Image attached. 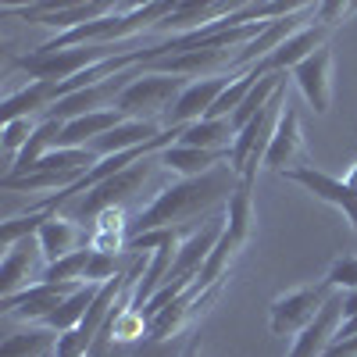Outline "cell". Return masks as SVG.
<instances>
[{
    "label": "cell",
    "instance_id": "obj_1",
    "mask_svg": "<svg viewBox=\"0 0 357 357\" xmlns=\"http://www.w3.org/2000/svg\"><path fill=\"white\" fill-rule=\"evenodd\" d=\"M240 186V175L232 172V165H218L207 175L197 178H178V183L165 186L151 204L136 215V222L129 225V240L154 229H168V225H197L190 218H207L211 207L229 204V197Z\"/></svg>",
    "mask_w": 357,
    "mask_h": 357
},
{
    "label": "cell",
    "instance_id": "obj_2",
    "mask_svg": "<svg viewBox=\"0 0 357 357\" xmlns=\"http://www.w3.org/2000/svg\"><path fill=\"white\" fill-rule=\"evenodd\" d=\"M193 79L183 75H165V72H151L143 65V72L122 89V97L114 100V107L122 111L132 122H154L165 129V118L172 114L175 100L186 93V86Z\"/></svg>",
    "mask_w": 357,
    "mask_h": 357
},
{
    "label": "cell",
    "instance_id": "obj_3",
    "mask_svg": "<svg viewBox=\"0 0 357 357\" xmlns=\"http://www.w3.org/2000/svg\"><path fill=\"white\" fill-rule=\"evenodd\" d=\"M286 104H289V97H286V86H282L279 93L264 104V111L254 114L250 122L236 132L232 151H229V165H232L236 175H240V183L254 186L257 168L264 165V154H268V146H272V136H275V126H279Z\"/></svg>",
    "mask_w": 357,
    "mask_h": 357
},
{
    "label": "cell",
    "instance_id": "obj_4",
    "mask_svg": "<svg viewBox=\"0 0 357 357\" xmlns=\"http://www.w3.org/2000/svg\"><path fill=\"white\" fill-rule=\"evenodd\" d=\"M154 168H161L158 154H154V158H143V161H136L132 168L104 178V183L93 186L79 204H72V218H75V222H89V218H100L104 211H111V207H126V204L143 190L146 178L154 175Z\"/></svg>",
    "mask_w": 357,
    "mask_h": 357
},
{
    "label": "cell",
    "instance_id": "obj_5",
    "mask_svg": "<svg viewBox=\"0 0 357 357\" xmlns=\"http://www.w3.org/2000/svg\"><path fill=\"white\" fill-rule=\"evenodd\" d=\"M336 289L329 282H311V286H301V289H289L282 296H275L272 301V318H268V325H272V336H301L307 325L318 318V311L329 304V296Z\"/></svg>",
    "mask_w": 357,
    "mask_h": 357
},
{
    "label": "cell",
    "instance_id": "obj_6",
    "mask_svg": "<svg viewBox=\"0 0 357 357\" xmlns=\"http://www.w3.org/2000/svg\"><path fill=\"white\" fill-rule=\"evenodd\" d=\"M86 282H36V286H29L15 296H4V301H0V311L18 318V321H40L43 325Z\"/></svg>",
    "mask_w": 357,
    "mask_h": 357
},
{
    "label": "cell",
    "instance_id": "obj_7",
    "mask_svg": "<svg viewBox=\"0 0 357 357\" xmlns=\"http://www.w3.org/2000/svg\"><path fill=\"white\" fill-rule=\"evenodd\" d=\"M43 275H47V257L40 250L36 236H29V240H22L18 247L4 254V264H0V301L43 282Z\"/></svg>",
    "mask_w": 357,
    "mask_h": 357
},
{
    "label": "cell",
    "instance_id": "obj_8",
    "mask_svg": "<svg viewBox=\"0 0 357 357\" xmlns=\"http://www.w3.org/2000/svg\"><path fill=\"white\" fill-rule=\"evenodd\" d=\"M282 178H289V183H296V186H304V190H307V193H314L318 200H325V204L340 207V211L350 218L354 232H357V190L347 183V178L325 175V172H318L314 165L289 168V172H282Z\"/></svg>",
    "mask_w": 357,
    "mask_h": 357
},
{
    "label": "cell",
    "instance_id": "obj_9",
    "mask_svg": "<svg viewBox=\"0 0 357 357\" xmlns=\"http://www.w3.org/2000/svg\"><path fill=\"white\" fill-rule=\"evenodd\" d=\"M340 329H343V293L336 289L329 304L318 311V318L293 340V350L286 357H325L340 343Z\"/></svg>",
    "mask_w": 357,
    "mask_h": 357
},
{
    "label": "cell",
    "instance_id": "obj_10",
    "mask_svg": "<svg viewBox=\"0 0 357 357\" xmlns=\"http://www.w3.org/2000/svg\"><path fill=\"white\" fill-rule=\"evenodd\" d=\"M289 79L296 82V89L304 93V100L311 104L314 114H329L333 104V47L325 43L321 50H314L307 61H301Z\"/></svg>",
    "mask_w": 357,
    "mask_h": 357
},
{
    "label": "cell",
    "instance_id": "obj_11",
    "mask_svg": "<svg viewBox=\"0 0 357 357\" xmlns=\"http://www.w3.org/2000/svg\"><path fill=\"white\" fill-rule=\"evenodd\" d=\"M236 79V75H232ZM229 75H211V79H193L186 86V93L175 100L172 114L165 118V129H186L193 122H200V118H207V111L215 107V100L225 93V86L232 82Z\"/></svg>",
    "mask_w": 357,
    "mask_h": 357
},
{
    "label": "cell",
    "instance_id": "obj_12",
    "mask_svg": "<svg viewBox=\"0 0 357 357\" xmlns=\"http://www.w3.org/2000/svg\"><path fill=\"white\" fill-rule=\"evenodd\" d=\"M329 33L333 29H325V25H318V22H311V25H304L301 33H293L275 54H268L264 61H257V65H250V68H257L261 75H272V72H293L301 61H307V57L314 54V50H321L325 43H329Z\"/></svg>",
    "mask_w": 357,
    "mask_h": 357
},
{
    "label": "cell",
    "instance_id": "obj_13",
    "mask_svg": "<svg viewBox=\"0 0 357 357\" xmlns=\"http://www.w3.org/2000/svg\"><path fill=\"white\" fill-rule=\"evenodd\" d=\"M304 151V129H301V114H296L293 104H286L282 118H279V126H275V136H272V146H268V154H264V165L272 168V172H289L293 158Z\"/></svg>",
    "mask_w": 357,
    "mask_h": 357
},
{
    "label": "cell",
    "instance_id": "obj_14",
    "mask_svg": "<svg viewBox=\"0 0 357 357\" xmlns=\"http://www.w3.org/2000/svg\"><path fill=\"white\" fill-rule=\"evenodd\" d=\"M36 240H40V250H43L47 264H54V261H61V257H68V254L79 250L82 225H79L75 218H68V215L57 211V215H50V218L40 225Z\"/></svg>",
    "mask_w": 357,
    "mask_h": 357
},
{
    "label": "cell",
    "instance_id": "obj_15",
    "mask_svg": "<svg viewBox=\"0 0 357 357\" xmlns=\"http://www.w3.org/2000/svg\"><path fill=\"white\" fill-rule=\"evenodd\" d=\"M161 168H172L183 178H197V175H207L218 165H229V151H200V146H183V143H172L168 151L158 154Z\"/></svg>",
    "mask_w": 357,
    "mask_h": 357
},
{
    "label": "cell",
    "instance_id": "obj_16",
    "mask_svg": "<svg viewBox=\"0 0 357 357\" xmlns=\"http://www.w3.org/2000/svg\"><path fill=\"white\" fill-rule=\"evenodd\" d=\"M161 132H165V129H161V126H154V122H132V118H126V122L118 126V129H111L107 136H100V139L89 143V151H97L100 158L126 154V151H136V146L158 139Z\"/></svg>",
    "mask_w": 357,
    "mask_h": 357
},
{
    "label": "cell",
    "instance_id": "obj_17",
    "mask_svg": "<svg viewBox=\"0 0 357 357\" xmlns=\"http://www.w3.org/2000/svg\"><path fill=\"white\" fill-rule=\"evenodd\" d=\"M236 129L229 118H200V122L178 129V143L183 146H200V151H232Z\"/></svg>",
    "mask_w": 357,
    "mask_h": 357
},
{
    "label": "cell",
    "instance_id": "obj_18",
    "mask_svg": "<svg viewBox=\"0 0 357 357\" xmlns=\"http://www.w3.org/2000/svg\"><path fill=\"white\" fill-rule=\"evenodd\" d=\"M54 354H57V333H50L47 325L11 333L0 343V357H54Z\"/></svg>",
    "mask_w": 357,
    "mask_h": 357
},
{
    "label": "cell",
    "instance_id": "obj_19",
    "mask_svg": "<svg viewBox=\"0 0 357 357\" xmlns=\"http://www.w3.org/2000/svg\"><path fill=\"white\" fill-rule=\"evenodd\" d=\"M225 218H229L225 222V232L247 247L250 243V232H254V186H247V183L236 186V193L225 204Z\"/></svg>",
    "mask_w": 357,
    "mask_h": 357
},
{
    "label": "cell",
    "instance_id": "obj_20",
    "mask_svg": "<svg viewBox=\"0 0 357 357\" xmlns=\"http://www.w3.org/2000/svg\"><path fill=\"white\" fill-rule=\"evenodd\" d=\"M97 289L100 286H93V282H86L79 293H72L68 296V301L61 304V307H57L43 325H47V329L50 333H57V336H61V333H72V329H79V325H82V318H86V311H89V304H93V296H97Z\"/></svg>",
    "mask_w": 357,
    "mask_h": 357
},
{
    "label": "cell",
    "instance_id": "obj_21",
    "mask_svg": "<svg viewBox=\"0 0 357 357\" xmlns=\"http://www.w3.org/2000/svg\"><path fill=\"white\" fill-rule=\"evenodd\" d=\"M89 257H93V247H79L75 254H68V257H61V261L47 264L43 282H86Z\"/></svg>",
    "mask_w": 357,
    "mask_h": 357
},
{
    "label": "cell",
    "instance_id": "obj_22",
    "mask_svg": "<svg viewBox=\"0 0 357 357\" xmlns=\"http://www.w3.org/2000/svg\"><path fill=\"white\" fill-rule=\"evenodd\" d=\"M43 126V118H15V122L4 126V136H0V146H4V154L15 161L22 154V146L36 136V129Z\"/></svg>",
    "mask_w": 357,
    "mask_h": 357
},
{
    "label": "cell",
    "instance_id": "obj_23",
    "mask_svg": "<svg viewBox=\"0 0 357 357\" xmlns=\"http://www.w3.org/2000/svg\"><path fill=\"white\" fill-rule=\"evenodd\" d=\"M325 282H329L333 289H343V293L357 289V257H354V254L336 257L333 268H329V275H325Z\"/></svg>",
    "mask_w": 357,
    "mask_h": 357
},
{
    "label": "cell",
    "instance_id": "obj_24",
    "mask_svg": "<svg viewBox=\"0 0 357 357\" xmlns=\"http://www.w3.org/2000/svg\"><path fill=\"white\" fill-rule=\"evenodd\" d=\"M114 275H122V268H118V257L107 254V250H93V257H89V268H86V282L104 286V282H111Z\"/></svg>",
    "mask_w": 357,
    "mask_h": 357
},
{
    "label": "cell",
    "instance_id": "obj_25",
    "mask_svg": "<svg viewBox=\"0 0 357 357\" xmlns=\"http://www.w3.org/2000/svg\"><path fill=\"white\" fill-rule=\"evenodd\" d=\"M357 11V4H340V0H329V4H318V15H314V22L318 25H325V29H336L347 15H354Z\"/></svg>",
    "mask_w": 357,
    "mask_h": 357
},
{
    "label": "cell",
    "instance_id": "obj_26",
    "mask_svg": "<svg viewBox=\"0 0 357 357\" xmlns=\"http://www.w3.org/2000/svg\"><path fill=\"white\" fill-rule=\"evenodd\" d=\"M325 357H357V336L354 340H340Z\"/></svg>",
    "mask_w": 357,
    "mask_h": 357
},
{
    "label": "cell",
    "instance_id": "obj_27",
    "mask_svg": "<svg viewBox=\"0 0 357 357\" xmlns=\"http://www.w3.org/2000/svg\"><path fill=\"white\" fill-rule=\"evenodd\" d=\"M354 314H357V289L343 293V321H350Z\"/></svg>",
    "mask_w": 357,
    "mask_h": 357
},
{
    "label": "cell",
    "instance_id": "obj_28",
    "mask_svg": "<svg viewBox=\"0 0 357 357\" xmlns=\"http://www.w3.org/2000/svg\"><path fill=\"white\" fill-rule=\"evenodd\" d=\"M178 357H200V343H197V340H190V343H186V350L178 354Z\"/></svg>",
    "mask_w": 357,
    "mask_h": 357
},
{
    "label": "cell",
    "instance_id": "obj_29",
    "mask_svg": "<svg viewBox=\"0 0 357 357\" xmlns=\"http://www.w3.org/2000/svg\"><path fill=\"white\" fill-rule=\"evenodd\" d=\"M136 357H161L158 350H146V354H136Z\"/></svg>",
    "mask_w": 357,
    "mask_h": 357
}]
</instances>
